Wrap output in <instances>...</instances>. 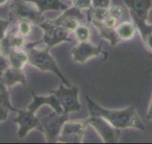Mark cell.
<instances>
[{
  "label": "cell",
  "mask_w": 152,
  "mask_h": 144,
  "mask_svg": "<svg viewBox=\"0 0 152 144\" xmlns=\"http://www.w3.org/2000/svg\"><path fill=\"white\" fill-rule=\"evenodd\" d=\"M33 2L41 14L46 11H65L68 8L66 5L62 3L60 0H26Z\"/></svg>",
  "instance_id": "9a60e30c"
},
{
  "label": "cell",
  "mask_w": 152,
  "mask_h": 144,
  "mask_svg": "<svg viewBox=\"0 0 152 144\" xmlns=\"http://www.w3.org/2000/svg\"><path fill=\"white\" fill-rule=\"evenodd\" d=\"M10 25L9 20H3L0 18V41L4 38V37L6 35L7 29Z\"/></svg>",
  "instance_id": "f1b7e54d"
},
{
  "label": "cell",
  "mask_w": 152,
  "mask_h": 144,
  "mask_svg": "<svg viewBox=\"0 0 152 144\" xmlns=\"http://www.w3.org/2000/svg\"><path fill=\"white\" fill-rule=\"evenodd\" d=\"M10 16L17 20L28 19L37 25L45 20L38 8L26 0H12L10 6Z\"/></svg>",
  "instance_id": "5b68a950"
},
{
  "label": "cell",
  "mask_w": 152,
  "mask_h": 144,
  "mask_svg": "<svg viewBox=\"0 0 152 144\" xmlns=\"http://www.w3.org/2000/svg\"><path fill=\"white\" fill-rule=\"evenodd\" d=\"M135 25L129 21L122 22L115 28V31L121 40H129L134 38L136 33Z\"/></svg>",
  "instance_id": "ac0fdd59"
},
{
  "label": "cell",
  "mask_w": 152,
  "mask_h": 144,
  "mask_svg": "<svg viewBox=\"0 0 152 144\" xmlns=\"http://www.w3.org/2000/svg\"><path fill=\"white\" fill-rule=\"evenodd\" d=\"M3 80L7 87H11L17 84H21L24 86L27 84L26 76L23 70H17L11 67H8L3 72Z\"/></svg>",
  "instance_id": "5bb4252c"
},
{
  "label": "cell",
  "mask_w": 152,
  "mask_h": 144,
  "mask_svg": "<svg viewBox=\"0 0 152 144\" xmlns=\"http://www.w3.org/2000/svg\"><path fill=\"white\" fill-rule=\"evenodd\" d=\"M8 2V0H0V6H3V5H5Z\"/></svg>",
  "instance_id": "d590c367"
},
{
  "label": "cell",
  "mask_w": 152,
  "mask_h": 144,
  "mask_svg": "<svg viewBox=\"0 0 152 144\" xmlns=\"http://www.w3.org/2000/svg\"><path fill=\"white\" fill-rule=\"evenodd\" d=\"M31 22L28 19H21L18 20V32L23 36L30 35L31 32Z\"/></svg>",
  "instance_id": "d4e9b609"
},
{
  "label": "cell",
  "mask_w": 152,
  "mask_h": 144,
  "mask_svg": "<svg viewBox=\"0 0 152 144\" xmlns=\"http://www.w3.org/2000/svg\"><path fill=\"white\" fill-rule=\"evenodd\" d=\"M84 17L81 12V10L75 7L67 8L60 17L55 20H50L54 24L64 28L68 32H75L79 26L80 21L84 20Z\"/></svg>",
  "instance_id": "30bf717a"
},
{
  "label": "cell",
  "mask_w": 152,
  "mask_h": 144,
  "mask_svg": "<svg viewBox=\"0 0 152 144\" xmlns=\"http://www.w3.org/2000/svg\"><path fill=\"white\" fill-rule=\"evenodd\" d=\"M12 31L13 29L10 31V32H8V33H6L3 39L0 41V51H1V54L5 57H7L8 54L9 53L10 50L11 49V43H10V37H11V33H12Z\"/></svg>",
  "instance_id": "cb8c5ba5"
},
{
  "label": "cell",
  "mask_w": 152,
  "mask_h": 144,
  "mask_svg": "<svg viewBox=\"0 0 152 144\" xmlns=\"http://www.w3.org/2000/svg\"><path fill=\"white\" fill-rule=\"evenodd\" d=\"M146 118L148 120H152V98L151 99L150 104H149V107H148V114L147 116H146Z\"/></svg>",
  "instance_id": "e575fe53"
},
{
  "label": "cell",
  "mask_w": 152,
  "mask_h": 144,
  "mask_svg": "<svg viewBox=\"0 0 152 144\" xmlns=\"http://www.w3.org/2000/svg\"><path fill=\"white\" fill-rule=\"evenodd\" d=\"M101 53L107 54L102 50L101 46H96L89 41L79 43L71 50L73 61L80 64H84L91 58L99 56Z\"/></svg>",
  "instance_id": "9c48e42d"
},
{
  "label": "cell",
  "mask_w": 152,
  "mask_h": 144,
  "mask_svg": "<svg viewBox=\"0 0 152 144\" xmlns=\"http://www.w3.org/2000/svg\"><path fill=\"white\" fill-rule=\"evenodd\" d=\"M111 0H92V5L94 8H109Z\"/></svg>",
  "instance_id": "f546056e"
},
{
  "label": "cell",
  "mask_w": 152,
  "mask_h": 144,
  "mask_svg": "<svg viewBox=\"0 0 152 144\" xmlns=\"http://www.w3.org/2000/svg\"><path fill=\"white\" fill-rule=\"evenodd\" d=\"M73 7L77 9H89L92 5V0H72Z\"/></svg>",
  "instance_id": "484cf974"
},
{
  "label": "cell",
  "mask_w": 152,
  "mask_h": 144,
  "mask_svg": "<svg viewBox=\"0 0 152 144\" xmlns=\"http://www.w3.org/2000/svg\"><path fill=\"white\" fill-rule=\"evenodd\" d=\"M132 18L133 22L135 25L136 28L138 29L140 35H141L142 40H145V38L152 33V24H148L146 23V20H141L134 14H130Z\"/></svg>",
  "instance_id": "d6986e66"
},
{
  "label": "cell",
  "mask_w": 152,
  "mask_h": 144,
  "mask_svg": "<svg viewBox=\"0 0 152 144\" xmlns=\"http://www.w3.org/2000/svg\"><path fill=\"white\" fill-rule=\"evenodd\" d=\"M90 23H93L97 28V29L99 30L100 37L109 41L112 46H114L118 42L121 41V40L119 39V37L116 35L115 29H109V28L106 27L102 22L100 21L92 20Z\"/></svg>",
  "instance_id": "2e32d148"
},
{
  "label": "cell",
  "mask_w": 152,
  "mask_h": 144,
  "mask_svg": "<svg viewBox=\"0 0 152 144\" xmlns=\"http://www.w3.org/2000/svg\"><path fill=\"white\" fill-rule=\"evenodd\" d=\"M87 120L85 121H66L63 126L60 135L77 134L85 133V129L88 126Z\"/></svg>",
  "instance_id": "e0dca14e"
},
{
  "label": "cell",
  "mask_w": 152,
  "mask_h": 144,
  "mask_svg": "<svg viewBox=\"0 0 152 144\" xmlns=\"http://www.w3.org/2000/svg\"><path fill=\"white\" fill-rule=\"evenodd\" d=\"M8 67L9 65H8V59H6V57L1 55H0V71L4 72Z\"/></svg>",
  "instance_id": "4dcf8cb0"
},
{
  "label": "cell",
  "mask_w": 152,
  "mask_h": 144,
  "mask_svg": "<svg viewBox=\"0 0 152 144\" xmlns=\"http://www.w3.org/2000/svg\"><path fill=\"white\" fill-rule=\"evenodd\" d=\"M87 122L96 131L105 143H117L121 136L120 129L113 126L109 122L98 116H90Z\"/></svg>",
  "instance_id": "8992f818"
},
{
  "label": "cell",
  "mask_w": 152,
  "mask_h": 144,
  "mask_svg": "<svg viewBox=\"0 0 152 144\" xmlns=\"http://www.w3.org/2000/svg\"><path fill=\"white\" fill-rule=\"evenodd\" d=\"M8 109H7V108L0 106V123L7 120V118H8Z\"/></svg>",
  "instance_id": "d6a6232c"
},
{
  "label": "cell",
  "mask_w": 152,
  "mask_h": 144,
  "mask_svg": "<svg viewBox=\"0 0 152 144\" xmlns=\"http://www.w3.org/2000/svg\"><path fill=\"white\" fill-rule=\"evenodd\" d=\"M87 14V20L89 22H91L92 20L102 22L109 15V10L108 8L91 7L88 9Z\"/></svg>",
  "instance_id": "ffe728a7"
},
{
  "label": "cell",
  "mask_w": 152,
  "mask_h": 144,
  "mask_svg": "<svg viewBox=\"0 0 152 144\" xmlns=\"http://www.w3.org/2000/svg\"><path fill=\"white\" fill-rule=\"evenodd\" d=\"M50 47L44 49H36L34 48L28 49V63L33 67L39 69L43 72L50 71L56 74L60 78L63 83L66 87H71L68 81L65 79L62 73L57 66L56 62L53 57L49 54Z\"/></svg>",
  "instance_id": "7a4b0ae2"
},
{
  "label": "cell",
  "mask_w": 152,
  "mask_h": 144,
  "mask_svg": "<svg viewBox=\"0 0 152 144\" xmlns=\"http://www.w3.org/2000/svg\"><path fill=\"white\" fill-rule=\"evenodd\" d=\"M33 101L28 106V110L35 113L37 110L43 105H48L52 107L54 111L58 114H64V110L60 105L56 96L53 93H50L48 96H37L34 93L31 92Z\"/></svg>",
  "instance_id": "8fae6325"
},
{
  "label": "cell",
  "mask_w": 152,
  "mask_h": 144,
  "mask_svg": "<svg viewBox=\"0 0 152 144\" xmlns=\"http://www.w3.org/2000/svg\"><path fill=\"white\" fill-rule=\"evenodd\" d=\"M0 91L6 92L8 91V87L5 86L3 80V72L0 71Z\"/></svg>",
  "instance_id": "836d02e7"
},
{
  "label": "cell",
  "mask_w": 152,
  "mask_h": 144,
  "mask_svg": "<svg viewBox=\"0 0 152 144\" xmlns=\"http://www.w3.org/2000/svg\"><path fill=\"white\" fill-rule=\"evenodd\" d=\"M79 90L77 87H66L61 84L59 88L55 90L49 91V93L56 96L60 105L64 110V114H68L73 111H79L81 105L78 101Z\"/></svg>",
  "instance_id": "277c9868"
},
{
  "label": "cell",
  "mask_w": 152,
  "mask_h": 144,
  "mask_svg": "<svg viewBox=\"0 0 152 144\" xmlns=\"http://www.w3.org/2000/svg\"><path fill=\"white\" fill-rule=\"evenodd\" d=\"M130 14H134L141 20H147L149 11L152 8V0H123Z\"/></svg>",
  "instance_id": "7c38bea8"
},
{
  "label": "cell",
  "mask_w": 152,
  "mask_h": 144,
  "mask_svg": "<svg viewBox=\"0 0 152 144\" xmlns=\"http://www.w3.org/2000/svg\"><path fill=\"white\" fill-rule=\"evenodd\" d=\"M84 135L82 134L59 135L55 142L64 143H81L83 140Z\"/></svg>",
  "instance_id": "7402d4cb"
},
{
  "label": "cell",
  "mask_w": 152,
  "mask_h": 144,
  "mask_svg": "<svg viewBox=\"0 0 152 144\" xmlns=\"http://www.w3.org/2000/svg\"><path fill=\"white\" fill-rule=\"evenodd\" d=\"M39 27L43 31V37L41 40L37 42L31 43L27 46V49L34 48L35 46L43 43L47 46L52 48L54 46L61 43L62 42H71V38L69 37V32L61 26L54 24L50 20H45L38 24Z\"/></svg>",
  "instance_id": "3957f363"
},
{
  "label": "cell",
  "mask_w": 152,
  "mask_h": 144,
  "mask_svg": "<svg viewBox=\"0 0 152 144\" xmlns=\"http://www.w3.org/2000/svg\"><path fill=\"white\" fill-rule=\"evenodd\" d=\"M10 43H11V49H21V47L26 43V40L23 35H17L15 34V29H13L12 33H11V37H10Z\"/></svg>",
  "instance_id": "603a6c76"
},
{
  "label": "cell",
  "mask_w": 152,
  "mask_h": 144,
  "mask_svg": "<svg viewBox=\"0 0 152 144\" xmlns=\"http://www.w3.org/2000/svg\"><path fill=\"white\" fill-rule=\"evenodd\" d=\"M86 100L87 102L90 116L102 117L117 129L133 128L142 131L145 130L142 122L133 105L125 109L111 111L104 109L88 96H86Z\"/></svg>",
  "instance_id": "6da1fadb"
},
{
  "label": "cell",
  "mask_w": 152,
  "mask_h": 144,
  "mask_svg": "<svg viewBox=\"0 0 152 144\" xmlns=\"http://www.w3.org/2000/svg\"><path fill=\"white\" fill-rule=\"evenodd\" d=\"M17 112L18 115L14 119V122L19 125V131L17 133L19 137H24L28 132L34 129H38L43 133V128L40 119L34 115V113L28 110H17Z\"/></svg>",
  "instance_id": "ba28073f"
},
{
  "label": "cell",
  "mask_w": 152,
  "mask_h": 144,
  "mask_svg": "<svg viewBox=\"0 0 152 144\" xmlns=\"http://www.w3.org/2000/svg\"><path fill=\"white\" fill-rule=\"evenodd\" d=\"M142 41L144 43L146 49H148L151 52H152V33L148 35Z\"/></svg>",
  "instance_id": "1f68e13d"
},
{
  "label": "cell",
  "mask_w": 152,
  "mask_h": 144,
  "mask_svg": "<svg viewBox=\"0 0 152 144\" xmlns=\"http://www.w3.org/2000/svg\"><path fill=\"white\" fill-rule=\"evenodd\" d=\"M9 67L17 70H23L28 63V52L21 49H12L7 55Z\"/></svg>",
  "instance_id": "4fadbf2b"
},
{
  "label": "cell",
  "mask_w": 152,
  "mask_h": 144,
  "mask_svg": "<svg viewBox=\"0 0 152 144\" xmlns=\"http://www.w3.org/2000/svg\"><path fill=\"white\" fill-rule=\"evenodd\" d=\"M117 21L118 19L116 18V17H113L112 15H108L104 20L102 21V23H104L106 27L109 28V29H114L116 28V24H117Z\"/></svg>",
  "instance_id": "83f0119b"
},
{
  "label": "cell",
  "mask_w": 152,
  "mask_h": 144,
  "mask_svg": "<svg viewBox=\"0 0 152 144\" xmlns=\"http://www.w3.org/2000/svg\"><path fill=\"white\" fill-rule=\"evenodd\" d=\"M109 10V14L112 15L113 17H116L118 20L122 17V14L124 13V9L122 7L119 6V5H114V6H110L108 8Z\"/></svg>",
  "instance_id": "4316f807"
},
{
  "label": "cell",
  "mask_w": 152,
  "mask_h": 144,
  "mask_svg": "<svg viewBox=\"0 0 152 144\" xmlns=\"http://www.w3.org/2000/svg\"><path fill=\"white\" fill-rule=\"evenodd\" d=\"M43 133L48 143H55L61 134L63 126L68 121V114H58L53 112L49 115L40 118Z\"/></svg>",
  "instance_id": "52a82bcc"
},
{
  "label": "cell",
  "mask_w": 152,
  "mask_h": 144,
  "mask_svg": "<svg viewBox=\"0 0 152 144\" xmlns=\"http://www.w3.org/2000/svg\"><path fill=\"white\" fill-rule=\"evenodd\" d=\"M91 30L86 25H79L75 30V37L79 43L87 42L91 37Z\"/></svg>",
  "instance_id": "44dd1931"
}]
</instances>
